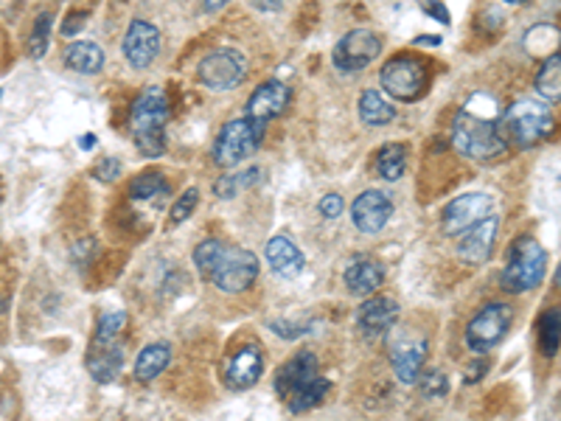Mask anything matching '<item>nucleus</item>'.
<instances>
[{
	"label": "nucleus",
	"instance_id": "f257e3e1",
	"mask_svg": "<svg viewBox=\"0 0 561 421\" xmlns=\"http://www.w3.org/2000/svg\"><path fill=\"white\" fill-rule=\"evenodd\" d=\"M452 144L466 157L475 161H491L508 149L502 130H500V115L497 113H475L471 107H463L452 121Z\"/></svg>",
	"mask_w": 561,
	"mask_h": 421
},
{
	"label": "nucleus",
	"instance_id": "f03ea898",
	"mask_svg": "<svg viewBox=\"0 0 561 421\" xmlns=\"http://www.w3.org/2000/svg\"><path fill=\"white\" fill-rule=\"evenodd\" d=\"M166 121H169V104L161 87H149V91H144L135 99L130 110V130L140 155L157 157L166 152Z\"/></svg>",
	"mask_w": 561,
	"mask_h": 421
},
{
	"label": "nucleus",
	"instance_id": "7ed1b4c3",
	"mask_svg": "<svg viewBox=\"0 0 561 421\" xmlns=\"http://www.w3.org/2000/svg\"><path fill=\"white\" fill-rule=\"evenodd\" d=\"M556 127L553 113L545 107V104L531 101V99H519L514 101L500 115V130L505 144L514 147H533L539 140H545Z\"/></svg>",
	"mask_w": 561,
	"mask_h": 421
},
{
	"label": "nucleus",
	"instance_id": "20e7f679",
	"mask_svg": "<svg viewBox=\"0 0 561 421\" xmlns=\"http://www.w3.org/2000/svg\"><path fill=\"white\" fill-rule=\"evenodd\" d=\"M545 273H548L545 248L531 236H519L511 244V250H508V265L502 270V287L508 292H528L545 281Z\"/></svg>",
	"mask_w": 561,
	"mask_h": 421
},
{
	"label": "nucleus",
	"instance_id": "39448f33",
	"mask_svg": "<svg viewBox=\"0 0 561 421\" xmlns=\"http://www.w3.org/2000/svg\"><path fill=\"white\" fill-rule=\"evenodd\" d=\"M265 127L256 124L250 118H233L219 130L217 144H214V161L219 166H239L241 161L258 149Z\"/></svg>",
	"mask_w": 561,
	"mask_h": 421
},
{
	"label": "nucleus",
	"instance_id": "423d86ee",
	"mask_svg": "<svg viewBox=\"0 0 561 421\" xmlns=\"http://www.w3.org/2000/svg\"><path fill=\"white\" fill-rule=\"evenodd\" d=\"M511 321H514V309L508 304L483 306L466 326L469 351H475V354H488L491 348L505 340L508 329H511Z\"/></svg>",
	"mask_w": 561,
	"mask_h": 421
},
{
	"label": "nucleus",
	"instance_id": "0eeeda50",
	"mask_svg": "<svg viewBox=\"0 0 561 421\" xmlns=\"http://www.w3.org/2000/svg\"><path fill=\"white\" fill-rule=\"evenodd\" d=\"M379 82L384 87V93H391L393 99L413 101L418 96H424L430 74L427 65L415 57H393L379 70Z\"/></svg>",
	"mask_w": 561,
	"mask_h": 421
},
{
	"label": "nucleus",
	"instance_id": "6e6552de",
	"mask_svg": "<svg viewBox=\"0 0 561 421\" xmlns=\"http://www.w3.org/2000/svg\"><path fill=\"white\" fill-rule=\"evenodd\" d=\"M197 74L210 91H233L248 76V62L236 48H214L202 57Z\"/></svg>",
	"mask_w": 561,
	"mask_h": 421
},
{
	"label": "nucleus",
	"instance_id": "1a4fd4ad",
	"mask_svg": "<svg viewBox=\"0 0 561 421\" xmlns=\"http://www.w3.org/2000/svg\"><path fill=\"white\" fill-rule=\"evenodd\" d=\"M256 278H258V258L244 248H225L214 275H210V281L222 292L231 295L250 290Z\"/></svg>",
	"mask_w": 561,
	"mask_h": 421
},
{
	"label": "nucleus",
	"instance_id": "9d476101",
	"mask_svg": "<svg viewBox=\"0 0 561 421\" xmlns=\"http://www.w3.org/2000/svg\"><path fill=\"white\" fill-rule=\"evenodd\" d=\"M391 362L401 385H415L421 368L427 362V340L413 335V329H399L391 338Z\"/></svg>",
	"mask_w": 561,
	"mask_h": 421
},
{
	"label": "nucleus",
	"instance_id": "9b49d317",
	"mask_svg": "<svg viewBox=\"0 0 561 421\" xmlns=\"http://www.w3.org/2000/svg\"><path fill=\"white\" fill-rule=\"evenodd\" d=\"M491 210H494V203H491L488 195H480V191H471V195H461L454 197L446 208H444V217H441V227L446 236H463L469 234L471 227L480 225L483 219L491 217Z\"/></svg>",
	"mask_w": 561,
	"mask_h": 421
},
{
	"label": "nucleus",
	"instance_id": "f8f14e48",
	"mask_svg": "<svg viewBox=\"0 0 561 421\" xmlns=\"http://www.w3.org/2000/svg\"><path fill=\"white\" fill-rule=\"evenodd\" d=\"M379 54H382V40L376 34L367 28H354L335 45L331 60H335V65L343 74H360V70H365Z\"/></svg>",
	"mask_w": 561,
	"mask_h": 421
},
{
	"label": "nucleus",
	"instance_id": "ddd939ff",
	"mask_svg": "<svg viewBox=\"0 0 561 421\" xmlns=\"http://www.w3.org/2000/svg\"><path fill=\"white\" fill-rule=\"evenodd\" d=\"M393 217V200L379 188H367L351 203V219L360 234H379Z\"/></svg>",
	"mask_w": 561,
	"mask_h": 421
},
{
	"label": "nucleus",
	"instance_id": "4468645a",
	"mask_svg": "<svg viewBox=\"0 0 561 421\" xmlns=\"http://www.w3.org/2000/svg\"><path fill=\"white\" fill-rule=\"evenodd\" d=\"M121 51H124V57L132 68L146 70L157 60V54H161V28L149 20H132L124 34Z\"/></svg>",
	"mask_w": 561,
	"mask_h": 421
},
{
	"label": "nucleus",
	"instance_id": "2eb2a0df",
	"mask_svg": "<svg viewBox=\"0 0 561 421\" xmlns=\"http://www.w3.org/2000/svg\"><path fill=\"white\" fill-rule=\"evenodd\" d=\"M399 318V304L388 295H374L357 309V326L367 340L384 338L396 326Z\"/></svg>",
	"mask_w": 561,
	"mask_h": 421
},
{
	"label": "nucleus",
	"instance_id": "dca6fc26",
	"mask_svg": "<svg viewBox=\"0 0 561 421\" xmlns=\"http://www.w3.org/2000/svg\"><path fill=\"white\" fill-rule=\"evenodd\" d=\"M261 374H265V354H261L256 346H244L225 365V382H227V388H233V391L253 388V385L261 379Z\"/></svg>",
	"mask_w": 561,
	"mask_h": 421
},
{
	"label": "nucleus",
	"instance_id": "f3484780",
	"mask_svg": "<svg viewBox=\"0 0 561 421\" xmlns=\"http://www.w3.org/2000/svg\"><path fill=\"white\" fill-rule=\"evenodd\" d=\"M289 104V87L284 82H265L256 87V93L248 101V118L265 127L267 121L278 118Z\"/></svg>",
	"mask_w": 561,
	"mask_h": 421
},
{
	"label": "nucleus",
	"instance_id": "a211bd4d",
	"mask_svg": "<svg viewBox=\"0 0 561 421\" xmlns=\"http://www.w3.org/2000/svg\"><path fill=\"white\" fill-rule=\"evenodd\" d=\"M312 379H318V357L312 354V351H301V354L289 357L284 365L278 368L275 374V391L278 396H289L297 388H304Z\"/></svg>",
	"mask_w": 561,
	"mask_h": 421
},
{
	"label": "nucleus",
	"instance_id": "6ab92c4d",
	"mask_svg": "<svg viewBox=\"0 0 561 421\" xmlns=\"http://www.w3.org/2000/svg\"><path fill=\"white\" fill-rule=\"evenodd\" d=\"M497 227H500L497 217H488L480 225H475L469 234H463L458 239V256L463 261H469V265H483V261L491 256V250H494Z\"/></svg>",
	"mask_w": 561,
	"mask_h": 421
},
{
	"label": "nucleus",
	"instance_id": "aec40b11",
	"mask_svg": "<svg viewBox=\"0 0 561 421\" xmlns=\"http://www.w3.org/2000/svg\"><path fill=\"white\" fill-rule=\"evenodd\" d=\"M382 284H384V267L379 265L376 258L357 256V258L348 261V267H345V287H348V292L367 298V295H374Z\"/></svg>",
	"mask_w": 561,
	"mask_h": 421
},
{
	"label": "nucleus",
	"instance_id": "412c9836",
	"mask_svg": "<svg viewBox=\"0 0 561 421\" xmlns=\"http://www.w3.org/2000/svg\"><path fill=\"white\" fill-rule=\"evenodd\" d=\"M265 256H267V265L273 267V273H278L280 278H295L306 267L304 253L297 250V244L289 236H273L265 248Z\"/></svg>",
	"mask_w": 561,
	"mask_h": 421
},
{
	"label": "nucleus",
	"instance_id": "4be33fe9",
	"mask_svg": "<svg viewBox=\"0 0 561 421\" xmlns=\"http://www.w3.org/2000/svg\"><path fill=\"white\" fill-rule=\"evenodd\" d=\"M121 365H124V346H93V351L87 354V371L101 385L113 382L121 374Z\"/></svg>",
	"mask_w": 561,
	"mask_h": 421
},
{
	"label": "nucleus",
	"instance_id": "5701e85b",
	"mask_svg": "<svg viewBox=\"0 0 561 421\" xmlns=\"http://www.w3.org/2000/svg\"><path fill=\"white\" fill-rule=\"evenodd\" d=\"M65 65L74 70V74L82 76H93L104 68V51L91 43V40H79V43H70L65 48Z\"/></svg>",
	"mask_w": 561,
	"mask_h": 421
},
{
	"label": "nucleus",
	"instance_id": "b1692460",
	"mask_svg": "<svg viewBox=\"0 0 561 421\" xmlns=\"http://www.w3.org/2000/svg\"><path fill=\"white\" fill-rule=\"evenodd\" d=\"M171 362V348L169 343H152L138 354L135 360V379L138 382H152L154 377H161Z\"/></svg>",
	"mask_w": 561,
	"mask_h": 421
},
{
	"label": "nucleus",
	"instance_id": "393cba45",
	"mask_svg": "<svg viewBox=\"0 0 561 421\" xmlns=\"http://www.w3.org/2000/svg\"><path fill=\"white\" fill-rule=\"evenodd\" d=\"M360 115L365 124L382 127V124H391L396 118V107L379 91H371V87H367V91L360 96Z\"/></svg>",
	"mask_w": 561,
	"mask_h": 421
},
{
	"label": "nucleus",
	"instance_id": "a878e982",
	"mask_svg": "<svg viewBox=\"0 0 561 421\" xmlns=\"http://www.w3.org/2000/svg\"><path fill=\"white\" fill-rule=\"evenodd\" d=\"M533 84H536V93L545 101L550 104L561 101V54H553L541 62Z\"/></svg>",
	"mask_w": 561,
	"mask_h": 421
},
{
	"label": "nucleus",
	"instance_id": "bb28decb",
	"mask_svg": "<svg viewBox=\"0 0 561 421\" xmlns=\"http://www.w3.org/2000/svg\"><path fill=\"white\" fill-rule=\"evenodd\" d=\"M376 171H379V178L388 180V183L399 180L401 174L407 171V149L401 144L382 147L379 155H376Z\"/></svg>",
	"mask_w": 561,
	"mask_h": 421
},
{
	"label": "nucleus",
	"instance_id": "cd10ccee",
	"mask_svg": "<svg viewBox=\"0 0 561 421\" xmlns=\"http://www.w3.org/2000/svg\"><path fill=\"white\" fill-rule=\"evenodd\" d=\"M326 393H328V382L318 377V379H312L309 385H304V388H297L295 393H289L284 401L289 405L292 413H306V410L318 408L320 401L326 399Z\"/></svg>",
	"mask_w": 561,
	"mask_h": 421
},
{
	"label": "nucleus",
	"instance_id": "c85d7f7f",
	"mask_svg": "<svg viewBox=\"0 0 561 421\" xmlns=\"http://www.w3.org/2000/svg\"><path fill=\"white\" fill-rule=\"evenodd\" d=\"M558 346H561V312L550 309L539 321V348L545 357H556Z\"/></svg>",
	"mask_w": 561,
	"mask_h": 421
},
{
	"label": "nucleus",
	"instance_id": "c756f323",
	"mask_svg": "<svg viewBox=\"0 0 561 421\" xmlns=\"http://www.w3.org/2000/svg\"><path fill=\"white\" fill-rule=\"evenodd\" d=\"M258 180V169H248V171H233V174H225L214 183V195L219 200H233L239 191L250 188Z\"/></svg>",
	"mask_w": 561,
	"mask_h": 421
},
{
	"label": "nucleus",
	"instance_id": "7c9ffc66",
	"mask_svg": "<svg viewBox=\"0 0 561 421\" xmlns=\"http://www.w3.org/2000/svg\"><path fill=\"white\" fill-rule=\"evenodd\" d=\"M124 326H127V314L124 312H104L99 318L93 346H113V343H118L115 338L124 331Z\"/></svg>",
	"mask_w": 561,
	"mask_h": 421
},
{
	"label": "nucleus",
	"instance_id": "2f4dec72",
	"mask_svg": "<svg viewBox=\"0 0 561 421\" xmlns=\"http://www.w3.org/2000/svg\"><path fill=\"white\" fill-rule=\"evenodd\" d=\"M222 250H225V244H222L219 239H205V242L197 244V250H194V265H197V270H200L205 278L214 275V270H217V265H219V258H222Z\"/></svg>",
	"mask_w": 561,
	"mask_h": 421
},
{
	"label": "nucleus",
	"instance_id": "473e14b6",
	"mask_svg": "<svg viewBox=\"0 0 561 421\" xmlns=\"http://www.w3.org/2000/svg\"><path fill=\"white\" fill-rule=\"evenodd\" d=\"M166 191V178L161 171H146L138 174V178L130 183V197L132 200H152L154 195Z\"/></svg>",
	"mask_w": 561,
	"mask_h": 421
},
{
	"label": "nucleus",
	"instance_id": "72a5a7b5",
	"mask_svg": "<svg viewBox=\"0 0 561 421\" xmlns=\"http://www.w3.org/2000/svg\"><path fill=\"white\" fill-rule=\"evenodd\" d=\"M51 23H54V17H51L48 12H43L37 17V23H34V31L28 37V54L34 60H40L45 51H48V40H51Z\"/></svg>",
	"mask_w": 561,
	"mask_h": 421
},
{
	"label": "nucleus",
	"instance_id": "f704fd0d",
	"mask_svg": "<svg viewBox=\"0 0 561 421\" xmlns=\"http://www.w3.org/2000/svg\"><path fill=\"white\" fill-rule=\"evenodd\" d=\"M197 203H200V191H197V188H188V191H183V195H180V200H178V203H174V205L169 208V222H171V225H180V222H186L191 214H194Z\"/></svg>",
	"mask_w": 561,
	"mask_h": 421
},
{
	"label": "nucleus",
	"instance_id": "c9c22d12",
	"mask_svg": "<svg viewBox=\"0 0 561 421\" xmlns=\"http://www.w3.org/2000/svg\"><path fill=\"white\" fill-rule=\"evenodd\" d=\"M421 393H424L427 399H435V396H444L446 393V374L444 371H430L424 379L418 382Z\"/></svg>",
	"mask_w": 561,
	"mask_h": 421
},
{
	"label": "nucleus",
	"instance_id": "e433bc0d",
	"mask_svg": "<svg viewBox=\"0 0 561 421\" xmlns=\"http://www.w3.org/2000/svg\"><path fill=\"white\" fill-rule=\"evenodd\" d=\"M118 174H121V163L115 161V157H104V161L93 169V178L101 180V183H113V180H118Z\"/></svg>",
	"mask_w": 561,
	"mask_h": 421
},
{
	"label": "nucleus",
	"instance_id": "4c0bfd02",
	"mask_svg": "<svg viewBox=\"0 0 561 421\" xmlns=\"http://www.w3.org/2000/svg\"><path fill=\"white\" fill-rule=\"evenodd\" d=\"M320 214L326 217V219H337L343 210H345V200L340 197V195H326L323 200H320Z\"/></svg>",
	"mask_w": 561,
	"mask_h": 421
},
{
	"label": "nucleus",
	"instance_id": "58836bf2",
	"mask_svg": "<svg viewBox=\"0 0 561 421\" xmlns=\"http://www.w3.org/2000/svg\"><path fill=\"white\" fill-rule=\"evenodd\" d=\"M486 371H488V362H486V360H475V362H471L469 371H466L463 382H466V385H475L478 379H483V377H486Z\"/></svg>",
	"mask_w": 561,
	"mask_h": 421
},
{
	"label": "nucleus",
	"instance_id": "ea45409f",
	"mask_svg": "<svg viewBox=\"0 0 561 421\" xmlns=\"http://www.w3.org/2000/svg\"><path fill=\"white\" fill-rule=\"evenodd\" d=\"M87 20V14L82 12V14H70L67 20H65V26H62V34H76L79 28H82V23Z\"/></svg>",
	"mask_w": 561,
	"mask_h": 421
},
{
	"label": "nucleus",
	"instance_id": "a19ab883",
	"mask_svg": "<svg viewBox=\"0 0 561 421\" xmlns=\"http://www.w3.org/2000/svg\"><path fill=\"white\" fill-rule=\"evenodd\" d=\"M424 9H427V12H430L432 17H441V20H444V23H449V14H446V9H444V6H432V4H427Z\"/></svg>",
	"mask_w": 561,
	"mask_h": 421
},
{
	"label": "nucleus",
	"instance_id": "79ce46f5",
	"mask_svg": "<svg viewBox=\"0 0 561 421\" xmlns=\"http://www.w3.org/2000/svg\"><path fill=\"white\" fill-rule=\"evenodd\" d=\"M415 45H441V37H415Z\"/></svg>",
	"mask_w": 561,
	"mask_h": 421
},
{
	"label": "nucleus",
	"instance_id": "37998d69",
	"mask_svg": "<svg viewBox=\"0 0 561 421\" xmlns=\"http://www.w3.org/2000/svg\"><path fill=\"white\" fill-rule=\"evenodd\" d=\"M93 144H96V140H93V135H91V132L82 135V140H79V147H82V149H93Z\"/></svg>",
	"mask_w": 561,
	"mask_h": 421
},
{
	"label": "nucleus",
	"instance_id": "c03bdc74",
	"mask_svg": "<svg viewBox=\"0 0 561 421\" xmlns=\"http://www.w3.org/2000/svg\"><path fill=\"white\" fill-rule=\"evenodd\" d=\"M553 281H556V287H561V265L556 267V275H553Z\"/></svg>",
	"mask_w": 561,
	"mask_h": 421
},
{
	"label": "nucleus",
	"instance_id": "a18cd8bd",
	"mask_svg": "<svg viewBox=\"0 0 561 421\" xmlns=\"http://www.w3.org/2000/svg\"><path fill=\"white\" fill-rule=\"evenodd\" d=\"M0 200H4V195H0Z\"/></svg>",
	"mask_w": 561,
	"mask_h": 421
}]
</instances>
